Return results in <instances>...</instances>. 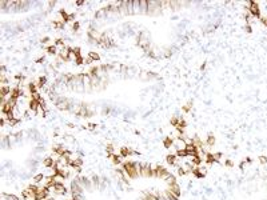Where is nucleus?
I'll use <instances>...</instances> for the list:
<instances>
[{
    "mask_svg": "<svg viewBox=\"0 0 267 200\" xmlns=\"http://www.w3.org/2000/svg\"><path fill=\"white\" fill-rule=\"evenodd\" d=\"M119 155L122 157H130V156H132V155H138V152H135L134 150H131V148H128V147H122L119 150Z\"/></svg>",
    "mask_w": 267,
    "mask_h": 200,
    "instance_id": "20e7f679",
    "label": "nucleus"
},
{
    "mask_svg": "<svg viewBox=\"0 0 267 200\" xmlns=\"http://www.w3.org/2000/svg\"><path fill=\"white\" fill-rule=\"evenodd\" d=\"M46 51H47L48 55H51V56H57L59 55V50H57V47L53 44V45H51V47L46 48Z\"/></svg>",
    "mask_w": 267,
    "mask_h": 200,
    "instance_id": "9d476101",
    "label": "nucleus"
},
{
    "mask_svg": "<svg viewBox=\"0 0 267 200\" xmlns=\"http://www.w3.org/2000/svg\"><path fill=\"white\" fill-rule=\"evenodd\" d=\"M166 162H167V164H170V166H178L179 157L176 156V153H168L166 156Z\"/></svg>",
    "mask_w": 267,
    "mask_h": 200,
    "instance_id": "39448f33",
    "label": "nucleus"
},
{
    "mask_svg": "<svg viewBox=\"0 0 267 200\" xmlns=\"http://www.w3.org/2000/svg\"><path fill=\"white\" fill-rule=\"evenodd\" d=\"M44 56H41V57H39V59H36V63H38V64H40V63H44Z\"/></svg>",
    "mask_w": 267,
    "mask_h": 200,
    "instance_id": "2f4dec72",
    "label": "nucleus"
},
{
    "mask_svg": "<svg viewBox=\"0 0 267 200\" xmlns=\"http://www.w3.org/2000/svg\"><path fill=\"white\" fill-rule=\"evenodd\" d=\"M247 11L250 12V15L255 19H261L262 17V12H261V7H259V3L258 1H247Z\"/></svg>",
    "mask_w": 267,
    "mask_h": 200,
    "instance_id": "f257e3e1",
    "label": "nucleus"
},
{
    "mask_svg": "<svg viewBox=\"0 0 267 200\" xmlns=\"http://www.w3.org/2000/svg\"><path fill=\"white\" fill-rule=\"evenodd\" d=\"M64 24L66 23L64 22H53V28H56V29H62V28H64Z\"/></svg>",
    "mask_w": 267,
    "mask_h": 200,
    "instance_id": "aec40b11",
    "label": "nucleus"
},
{
    "mask_svg": "<svg viewBox=\"0 0 267 200\" xmlns=\"http://www.w3.org/2000/svg\"><path fill=\"white\" fill-rule=\"evenodd\" d=\"M96 127H97V125L95 124V123H88L85 128H87L88 131H95V129H96Z\"/></svg>",
    "mask_w": 267,
    "mask_h": 200,
    "instance_id": "5701e85b",
    "label": "nucleus"
},
{
    "mask_svg": "<svg viewBox=\"0 0 267 200\" xmlns=\"http://www.w3.org/2000/svg\"><path fill=\"white\" fill-rule=\"evenodd\" d=\"M84 63H85V64H91V63H94V62H92V59L87 57V59H84Z\"/></svg>",
    "mask_w": 267,
    "mask_h": 200,
    "instance_id": "473e14b6",
    "label": "nucleus"
},
{
    "mask_svg": "<svg viewBox=\"0 0 267 200\" xmlns=\"http://www.w3.org/2000/svg\"><path fill=\"white\" fill-rule=\"evenodd\" d=\"M112 68H114L112 64H102V66H100V71L103 72V73H107V72L111 71Z\"/></svg>",
    "mask_w": 267,
    "mask_h": 200,
    "instance_id": "dca6fc26",
    "label": "nucleus"
},
{
    "mask_svg": "<svg viewBox=\"0 0 267 200\" xmlns=\"http://www.w3.org/2000/svg\"><path fill=\"white\" fill-rule=\"evenodd\" d=\"M224 166L228 167V168H233V167H234V162L231 159H227V160H224Z\"/></svg>",
    "mask_w": 267,
    "mask_h": 200,
    "instance_id": "a878e982",
    "label": "nucleus"
},
{
    "mask_svg": "<svg viewBox=\"0 0 267 200\" xmlns=\"http://www.w3.org/2000/svg\"><path fill=\"white\" fill-rule=\"evenodd\" d=\"M176 156L179 157V159H184V157H187L189 156V152H187V151L186 150H180V151H176Z\"/></svg>",
    "mask_w": 267,
    "mask_h": 200,
    "instance_id": "f3484780",
    "label": "nucleus"
},
{
    "mask_svg": "<svg viewBox=\"0 0 267 200\" xmlns=\"http://www.w3.org/2000/svg\"><path fill=\"white\" fill-rule=\"evenodd\" d=\"M88 57L92 59V62H97V60H100V55H99L97 52H94V51L88 52Z\"/></svg>",
    "mask_w": 267,
    "mask_h": 200,
    "instance_id": "4468645a",
    "label": "nucleus"
},
{
    "mask_svg": "<svg viewBox=\"0 0 267 200\" xmlns=\"http://www.w3.org/2000/svg\"><path fill=\"white\" fill-rule=\"evenodd\" d=\"M178 175H180V176H186V175H187V172H186L184 169L182 168V167H178Z\"/></svg>",
    "mask_w": 267,
    "mask_h": 200,
    "instance_id": "cd10ccee",
    "label": "nucleus"
},
{
    "mask_svg": "<svg viewBox=\"0 0 267 200\" xmlns=\"http://www.w3.org/2000/svg\"><path fill=\"white\" fill-rule=\"evenodd\" d=\"M41 44H43L46 48L51 47V45H53V41L51 40V38H48V36H46V38L41 39Z\"/></svg>",
    "mask_w": 267,
    "mask_h": 200,
    "instance_id": "ddd939ff",
    "label": "nucleus"
},
{
    "mask_svg": "<svg viewBox=\"0 0 267 200\" xmlns=\"http://www.w3.org/2000/svg\"><path fill=\"white\" fill-rule=\"evenodd\" d=\"M108 159L111 160V162H112V164H115V166H122L123 164V157L120 156L119 153H114V155H111V156H108Z\"/></svg>",
    "mask_w": 267,
    "mask_h": 200,
    "instance_id": "423d86ee",
    "label": "nucleus"
},
{
    "mask_svg": "<svg viewBox=\"0 0 267 200\" xmlns=\"http://www.w3.org/2000/svg\"><path fill=\"white\" fill-rule=\"evenodd\" d=\"M53 179H55V181H56V183H64V180H66V178H64V176H62L60 173H57L56 176H53Z\"/></svg>",
    "mask_w": 267,
    "mask_h": 200,
    "instance_id": "412c9836",
    "label": "nucleus"
},
{
    "mask_svg": "<svg viewBox=\"0 0 267 200\" xmlns=\"http://www.w3.org/2000/svg\"><path fill=\"white\" fill-rule=\"evenodd\" d=\"M259 20H261V23H262V24H263L264 27L267 28V16H262V17H261Z\"/></svg>",
    "mask_w": 267,
    "mask_h": 200,
    "instance_id": "c85d7f7f",
    "label": "nucleus"
},
{
    "mask_svg": "<svg viewBox=\"0 0 267 200\" xmlns=\"http://www.w3.org/2000/svg\"><path fill=\"white\" fill-rule=\"evenodd\" d=\"M258 162L261 163L262 166H264V164H267V157L262 155V156H259V157H258Z\"/></svg>",
    "mask_w": 267,
    "mask_h": 200,
    "instance_id": "b1692460",
    "label": "nucleus"
},
{
    "mask_svg": "<svg viewBox=\"0 0 267 200\" xmlns=\"http://www.w3.org/2000/svg\"><path fill=\"white\" fill-rule=\"evenodd\" d=\"M168 192H171V194L174 195V196H176V197H179L180 196V194H182V190H180V185L178 184V183H175V184H171V185H167V188H166Z\"/></svg>",
    "mask_w": 267,
    "mask_h": 200,
    "instance_id": "7ed1b4c3",
    "label": "nucleus"
},
{
    "mask_svg": "<svg viewBox=\"0 0 267 200\" xmlns=\"http://www.w3.org/2000/svg\"><path fill=\"white\" fill-rule=\"evenodd\" d=\"M79 29H80V23H79L78 20H75V22L72 23V31L74 32H78Z\"/></svg>",
    "mask_w": 267,
    "mask_h": 200,
    "instance_id": "4be33fe9",
    "label": "nucleus"
},
{
    "mask_svg": "<svg viewBox=\"0 0 267 200\" xmlns=\"http://www.w3.org/2000/svg\"><path fill=\"white\" fill-rule=\"evenodd\" d=\"M179 122H180V117H178V116H172V117H171V120H170L171 125H172V127H175V128L178 127Z\"/></svg>",
    "mask_w": 267,
    "mask_h": 200,
    "instance_id": "a211bd4d",
    "label": "nucleus"
},
{
    "mask_svg": "<svg viewBox=\"0 0 267 200\" xmlns=\"http://www.w3.org/2000/svg\"><path fill=\"white\" fill-rule=\"evenodd\" d=\"M191 108H192V101H189V103L186 104V106L182 107V111H183L184 113H189L190 111H191Z\"/></svg>",
    "mask_w": 267,
    "mask_h": 200,
    "instance_id": "6ab92c4d",
    "label": "nucleus"
},
{
    "mask_svg": "<svg viewBox=\"0 0 267 200\" xmlns=\"http://www.w3.org/2000/svg\"><path fill=\"white\" fill-rule=\"evenodd\" d=\"M84 4V1H76V6H83Z\"/></svg>",
    "mask_w": 267,
    "mask_h": 200,
    "instance_id": "f704fd0d",
    "label": "nucleus"
},
{
    "mask_svg": "<svg viewBox=\"0 0 267 200\" xmlns=\"http://www.w3.org/2000/svg\"><path fill=\"white\" fill-rule=\"evenodd\" d=\"M186 147H187V143H186V140L183 138H176L174 139V147L176 151H180V150H186Z\"/></svg>",
    "mask_w": 267,
    "mask_h": 200,
    "instance_id": "f03ea898",
    "label": "nucleus"
},
{
    "mask_svg": "<svg viewBox=\"0 0 267 200\" xmlns=\"http://www.w3.org/2000/svg\"><path fill=\"white\" fill-rule=\"evenodd\" d=\"M215 141H217L215 136H214L212 134H208L206 140H204V143H206V147H214V145H215Z\"/></svg>",
    "mask_w": 267,
    "mask_h": 200,
    "instance_id": "6e6552de",
    "label": "nucleus"
},
{
    "mask_svg": "<svg viewBox=\"0 0 267 200\" xmlns=\"http://www.w3.org/2000/svg\"><path fill=\"white\" fill-rule=\"evenodd\" d=\"M245 29H246V32H247V34H251V32H252V27L250 24H246L245 25Z\"/></svg>",
    "mask_w": 267,
    "mask_h": 200,
    "instance_id": "c756f323",
    "label": "nucleus"
},
{
    "mask_svg": "<svg viewBox=\"0 0 267 200\" xmlns=\"http://www.w3.org/2000/svg\"><path fill=\"white\" fill-rule=\"evenodd\" d=\"M246 166H247V163H246V160H243V162L240 163V164H239V168H240V169H245Z\"/></svg>",
    "mask_w": 267,
    "mask_h": 200,
    "instance_id": "7c9ffc66",
    "label": "nucleus"
},
{
    "mask_svg": "<svg viewBox=\"0 0 267 200\" xmlns=\"http://www.w3.org/2000/svg\"><path fill=\"white\" fill-rule=\"evenodd\" d=\"M163 145H164V148H167V150H171V148L174 147V138L172 136L164 138L163 139Z\"/></svg>",
    "mask_w": 267,
    "mask_h": 200,
    "instance_id": "1a4fd4ad",
    "label": "nucleus"
},
{
    "mask_svg": "<svg viewBox=\"0 0 267 200\" xmlns=\"http://www.w3.org/2000/svg\"><path fill=\"white\" fill-rule=\"evenodd\" d=\"M55 160L52 159L51 156H47V157H44L43 159V166L46 167V168H52V167H55Z\"/></svg>",
    "mask_w": 267,
    "mask_h": 200,
    "instance_id": "0eeeda50",
    "label": "nucleus"
},
{
    "mask_svg": "<svg viewBox=\"0 0 267 200\" xmlns=\"http://www.w3.org/2000/svg\"><path fill=\"white\" fill-rule=\"evenodd\" d=\"M83 63H84V57H83V56L76 57V60H75V64H76V66H82Z\"/></svg>",
    "mask_w": 267,
    "mask_h": 200,
    "instance_id": "393cba45",
    "label": "nucleus"
},
{
    "mask_svg": "<svg viewBox=\"0 0 267 200\" xmlns=\"http://www.w3.org/2000/svg\"><path fill=\"white\" fill-rule=\"evenodd\" d=\"M3 200H20L19 196L13 194H3Z\"/></svg>",
    "mask_w": 267,
    "mask_h": 200,
    "instance_id": "2eb2a0df",
    "label": "nucleus"
},
{
    "mask_svg": "<svg viewBox=\"0 0 267 200\" xmlns=\"http://www.w3.org/2000/svg\"><path fill=\"white\" fill-rule=\"evenodd\" d=\"M44 179H46V175H44V173H36V175L32 178V183H35V184H40Z\"/></svg>",
    "mask_w": 267,
    "mask_h": 200,
    "instance_id": "9b49d317",
    "label": "nucleus"
},
{
    "mask_svg": "<svg viewBox=\"0 0 267 200\" xmlns=\"http://www.w3.org/2000/svg\"><path fill=\"white\" fill-rule=\"evenodd\" d=\"M214 157H215V162H220V159H222V153L220 152H215L214 153Z\"/></svg>",
    "mask_w": 267,
    "mask_h": 200,
    "instance_id": "bb28decb",
    "label": "nucleus"
},
{
    "mask_svg": "<svg viewBox=\"0 0 267 200\" xmlns=\"http://www.w3.org/2000/svg\"><path fill=\"white\" fill-rule=\"evenodd\" d=\"M200 69H202V71H204V69H206V63H203V64L200 66Z\"/></svg>",
    "mask_w": 267,
    "mask_h": 200,
    "instance_id": "72a5a7b5",
    "label": "nucleus"
},
{
    "mask_svg": "<svg viewBox=\"0 0 267 200\" xmlns=\"http://www.w3.org/2000/svg\"><path fill=\"white\" fill-rule=\"evenodd\" d=\"M38 87L39 88H43V87H46V84H47V76H39V79H38Z\"/></svg>",
    "mask_w": 267,
    "mask_h": 200,
    "instance_id": "f8f14e48",
    "label": "nucleus"
}]
</instances>
